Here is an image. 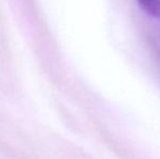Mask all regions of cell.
<instances>
[{"label": "cell", "instance_id": "1", "mask_svg": "<svg viewBox=\"0 0 160 159\" xmlns=\"http://www.w3.org/2000/svg\"><path fill=\"white\" fill-rule=\"evenodd\" d=\"M138 7L152 17H160V0H136Z\"/></svg>", "mask_w": 160, "mask_h": 159}]
</instances>
